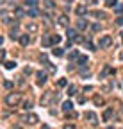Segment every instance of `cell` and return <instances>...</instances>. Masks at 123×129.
<instances>
[{"label":"cell","mask_w":123,"mask_h":129,"mask_svg":"<svg viewBox=\"0 0 123 129\" xmlns=\"http://www.w3.org/2000/svg\"><path fill=\"white\" fill-rule=\"evenodd\" d=\"M41 43H43V47H50V45H59V43H61V36H59V34L45 36L43 40H41Z\"/></svg>","instance_id":"cell-1"},{"label":"cell","mask_w":123,"mask_h":129,"mask_svg":"<svg viewBox=\"0 0 123 129\" xmlns=\"http://www.w3.org/2000/svg\"><path fill=\"white\" fill-rule=\"evenodd\" d=\"M5 102H7V106H16L20 102V95L18 93H9L5 97Z\"/></svg>","instance_id":"cell-2"},{"label":"cell","mask_w":123,"mask_h":129,"mask_svg":"<svg viewBox=\"0 0 123 129\" xmlns=\"http://www.w3.org/2000/svg\"><path fill=\"white\" fill-rule=\"evenodd\" d=\"M100 47H102V49H107V47H111V45H112V38L111 36H102V38H100Z\"/></svg>","instance_id":"cell-3"},{"label":"cell","mask_w":123,"mask_h":129,"mask_svg":"<svg viewBox=\"0 0 123 129\" xmlns=\"http://www.w3.org/2000/svg\"><path fill=\"white\" fill-rule=\"evenodd\" d=\"M84 118H86L88 122H91V124H96V115H95L93 111H88L86 115H84Z\"/></svg>","instance_id":"cell-4"},{"label":"cell","mask_w":123,"mask_h":129,"mask_svg":"<svg viewBox=\"0 0 123 129\" xmlns=\"http://www.w3.org/2000/svg\"><path fill=\"white\" fill-rule=\"evenodd\" d=\"M68 36H70L71 41H80V38L77 36V31H73V29H68Z\"/></svg>","instance_id":"cell-5"},{"label":"cell","mask_w":123,"mask_h":129,"mask_svg":"<svg viewBox=\"0 0 123 129\" xmlns=\"http://www.w3.org/2000/svg\"><path fill=\"white\" fill-rule=\"evenodd\" d=\"M25 122H27V124H29V126H34V124H36V122H37V117H36V115H34V113H30V115H29V117H27V118H25Z\"/></svg>","instance_id":"cell-6"},{"label":"cell","mask_w":123,"mask_h":129,"mask_svg":"<svg viewBox=\"0 0 123 129\" xmlns=\"http://www.w3.org/2000/svg\"><path fill=\"white\" fill-rule=\"evenodd\" d=\"M45 82H47V74L37 72V84H45Z\"/></svg>","instance_id":"cell-7"},{"label":"cell","mask_w":123,"mask_h":129,"mask_svg":"<svg viewBox=\"0 0 123 129\" xmlns=\"http://www.w3.org/2000/svg\"><path fill=\"white\" fill-rule=\"evenodd\" d=\"M2 20L5 24H11V22H14V16H11V14H7L5 11H2Z\"/></svg>","instance_id":"cell-8"},{"label":"cell","mask_w":123,"mask_h":129,"mask_svg":"<svg viewBox=\"0 0 123 129\" xmlns=\"http://www.w3.org/2000/svg\"><path fill=\"white\" fill-rule=\"evenodd\" d=\"M20 43L23 45V47H27V45L30 43V36H29V34H23V36H20Z\"/></svg>","instance_id":"cell-9"},{"label":"cell","mask_w":123,"mask_h":129,"mask_svg":"<svg viewBox=\"0 0 123 129\" xmlns=\"http://www.w3.org/2000/svg\"><path fill=\"white\" fill-rule=\"evenodd\" d=\"M27 31L29 32H37V31H39V27H37V24H29L27 25Z\"/></svg>","instance_id":"cell-10"},{"label":"cell","mask_w":123,"mask_h":129,"mask_svg":"<svg viewBox=\"0 0 123 129\" xmlns=\"http://www.w3.org/2000/svg\"><path fill=\"white\" fill-rule=\"evenodd\" d=\"M112 113H114V109H112V108L105 109V113H104V120H109V118L112 117Z\"/></svg>","instance_id":"cell-11"},{"label":"cell","mask_w":123,"mask_h":129,"mask_svg":"<svg viewBox=\"0 0 123 129\" xmlns=\"http://www.w3.org/2000/svg\"><path fill=\"white\" fill-rule=\"evenodd\" d=\"M75 13L79 14V16H82V14H86V7H84V5H77V9H75Z\"/></svg>","instance_id":"cell-12"},{"label":"cell","mask_w":123,"mask_h":129,"mask_svg":"<svg viewBox=\"0 0 123 129\" xmlns=\"http://www.w3.org/2000/svg\"><path fill=\"white\" fill-rule=\"evenodd\" d=\"M43 5L47 7V9H53V7H55L53 5V0H43Z\"/></svg>","instance_id":"cell-13"},{"label":"cell","mask_w":123,"mask_h":129,"mask_svg":"<svg viewBox=\"0 0 123 129\" xmlns=\"http://www.w3.org/2000/svg\"><path fill=\"white\" fill-rule=\"evenodd\" d=\"M59 25H63V27L68 25V16H66V14H63V16L59 18Z\"/></svg>","instance_id":"cell-14"},{"label":"cell","mask_w":123,"mask_h":129,"mask_svg":"<svg viewBox=\"0 0 123 129\" xmlns=\"http://www.w3.org/2000/svg\"><path fill=\"white\" fill-rule=\"evenodd\" d=\"M50 99H52V92H48L47 95L41 99V104H48V102H50Z\"/></svg>","instance_id":"cell-15"},{"label":"cell","mask_w":123,"mask_h":129,"mask_svg":"<svg viewBox=\"0 0 123 129\" xmlns=\"http://www.w3.org/2000/svg\"><path fill=\"white\" fill-rule=\"evenodd\" d=\"M52 54H53V56H57V57H61V56L64 54V52H63V49H59V47H55V49L52 50Z\"/></svg>","instance_id":"cell-16"},{"label":"cell","mask_w":123,"mask_h":129,"mask_svg":"<svg viewBox=\"0 0 123 129\" xmlns=\"http://www.w3.org/2000/svg\"><path fill=\"white\" fill-rule=\"evenodd\" d=\"M77 27H79L80 31H84V29L88 27V22H86V20H79V24H77Z\"/></svg>","instance_id":"cell-17"},{"label":"cell","mask_w":123,"mask_h":129,"mask_svg":"<svg viewBox=\"0 0 123 129\" xmlns=\"http://www.w3.org/2000/svg\"><path fill=\"white\" fill-rule=\"evenodd\" d=\"M4 66L7 68V70H13V68L16 66V63H14V61H5V63H4Z\"/></svg>","instance_id":"cell-18"},{"label":"cell","mask_w":123,"mask_h":129,"mask_svg":"<svg viewBox=\"0 0 123 129\" xmlns=\"http://www.w3.org/2000/svg\"><path fill=\"white\" fill-rule=\"evenodd\" d=\"M77 61H79V65L84 66V65L88 63V57H86V56H79V57H77Z\"/></svg>","instance_id":"cell-19"},{"label":"cell","mask_w":123,"mask_h":129,"mask_svg":"<svg viewBox=\"0 0 123 129\" xmlns=\"http://www.w3.org/2000/svg\"><path fill=\"white\" fill-rule=\"evenodd\" d=\"M71 108H73V104H71V102H70V101H66V102H64V104H63V109H64V111H70V109H71Z\"/></svg>","instance_id":"cell-20"},{"label":"cell","mask_w":123,"mask_h":129,"mask_svg":"<svg viewBox=\"0 0 123 129\" xmlns=\"http://www.w3.org/2000/svg\"><path fill=\"white\" fill-rule=\"evenodd\" d=\"M93 14H95L96 18H102V20H104V18H107V14H105V13H100V11H95Z\"/></svg>","instance_id":"cell-21"},{"label":"cell","mask_w":123,"mask_h":129,"mask_svg":"<svg viewBox=\"0 0 123 129\" xmlns=\"http://www.w3.org/2000/svg\"><path fill=\"white\" fill-rule=\"evenodd\" d=\"M75 92H77V86H70V88H68V95H75Z\"/></svg>","instance_id":"cell-22"},{"label":"cell","mask_w":123,"mask_h":129,"mask_svg":"<svg viewBox=\"0 0 123 129\" xmlns=\"http://www.w3.org/2000/svg\"><path fill=\"white\" fill-rule=\"evenodd\" d=\"M114 11H116L118 14H123V5H121V4H118L116 7H114Z\"/></svg>","instance_id":"cell-23"},{"label":"cell","mask_w":123,"mask_h":129,"mask_svg":"<svg viewBox=\"0 0 123 129\" xmlns=\"http://www.w3.org/2000/svg\"><path fill=\"white\" fill-rule=\"evenodd\" d=\"M57 84H59L61 88H64V86L68 84V81H66V79H59V81H57Z\"/></svg>","instance_id":"cell-24"},{"label":"cell","mask_w":123,"mask_h":129,"mask_svg":"<svg viewBox=\"0 0 123 129\" xmlns=\"http://www.w3.org/2000/svg\"><path fill=\"white\" fill-rule=\"evenodd\" d=\"M45 65H47V68H48L50 72H55V66H53L52 63H48V61H47V63H45Z\"/></svg>","instance_id":"cell-25"},{"label":"cell","mask_w":123,"mask_h":129,"mask_svg":"<svg viewBox=\"0 0 123 129\" xmlns=\"http://www.w3.org/2000/svg\"><path fill=\"white\" fill-rule=\"evenodd\" d=\"M29 14H30V16H37V14H39V11H37V9H30Z\"/></svg>","instance_id":"cell-26"},{"label":"cell","mask_w":123,"mask_h":129,"mask_svg":"<svg viewBox=\"0 0 123 129\" xmlns=\"http://www.w3.org/2000/svg\"><path fill=\"white\" fill-rule=\"evenodd\" d=\"M11 38H13V40H16V38H20V36H18V31H16V29H14V31H11Z\"/></svg>","instance_id":"cell-27"},{"label":"cell","mask_w":123,"mask_h":129,"mask_svg":"<svg viewBox=\"0 0 123 129\" xmlns=\"http://www.w3.org/2000/svg\"><path fill=\"white\" fill-rule=\"evenodd\" d=\"M116 4H118V0H107V5H109V7L116 5Z\"/></svg>","instance_id":"cell-28"},{"label":"cell","mask_w":123,"mask_h":129,"mask_svg":"<svg viewBox=\"0 0 123 129\" xmlns=\"http://www.w3.org/2000/svg\"><path fill=\"white\" fill-rule=\"evenodd\" d=\"M23 106H25V109H30V108H32V101H27Z\"/></svg>","instance_id":"cell-29"},{"label":"cell","mask_w":123,"mask_h":129,"mask_svg":"<svg viewBox=\"0 0 123 129\" xmlns=\"http://www.w3.org/2000/svg\"><path fill=\"white\" fill-rule=\"evenodd\" d=\"M95 104H96V106H100V104H104V101H102L100 97H95Z\"/></svg>","instance_id":"cell-30"},{"label":"cell","mask_w":123,"mask_h":129,"mask_svg":"<svg viewBox=\"0 0 123 129\" xmlns=\"http://www.w3.org/2000/svg\"><path fill=\"white\" fill-rule=\"evenodd\" d=\"M4 86H5V88H13V81H5Z\"/></svg>","instance_id":"cell-31"},{"label":"cell","mask_w":123,"mask_h":129,"mask_svg":"<svg viewBox=\"0 0 123 129\" xmlns=\"http://www.w3.org/2000/svg\"><path fill=\"white\" fill-rule=\"evenodd\" d=\"M70 57H71V59H75V57H79V52H77V50H73L71 54H70Z\"/></svg>","instance_id":"cell-32"},{"label":"cell","mask_w":123,"mask_h":129,"mask_svg":"<svg viewBox=\"0 0 123 129\" xmlns=\"http://www.w3.org/2000/svg\"><path fill=\"white\" fill-rule=\"evenodd\" d=\"M16 14H18V16H23L25 11H23V9H16Z\"/></svg>","instance_id":"cell-33"},{"label":"cell","mask_w":123,"mask_h":129,"mask_svg":"<svg viewBox=\"0 0 123 129\" xmlns=\"http://www.w3.org/2000/svg\"><path fill=\"white\" fill-rule=\"evenodd\" d=\"M86 47H88L89 50H93V49H95V45H93V43H89V41H88V43H86Z\"/></svg>","instance_id":"cell-34"},{"label":"cell","mask_w":123,"mask_h":129,"mask_svg":"<svg viewBox=\"0 0 123 129\" xmlns=\"http://www.w3.org/2000/svg\"><path fill=\"white\" fill-rule=\"evenodd\" d=\"M27 4H29V5H36L37 0H27Z\"/></svg>","instance_id":"cell-35"},{"label":"cell","mask_w":123,"mask_h":129,"mask_svg":"<svg viewBox=\"0 0 123 129\" xmlns=\"http://www.w3.org/2000/svg\"><path fill=\"white\" fill-rule=\"evenodd\" d=\"M0 59H2V61L5 59V50H2V52H0Z\"/></svg>","instance_id":"cell-36"},{"label":"cell","mask_w":123,"mask_h":129,"mask_svg":"<svg viewBox=\"0 0 123 129\" xmlns=\"http://www.w3.org/2000/svg\"><path fill=\"white\" fill-rule=\"evenodd\" d=\"M93 31H100V24H95L93 25Z\"/></svg>","instance_id":"cell-37"},{"label":"cell","mask_w":123,"mask_h":129,"mask_svg":"<svg viewBox=\"0 0 123 129\" xmlns=\"http://www.w3.org/2000/svg\"><path fill=\"white\" fill-rule=\"evenodd\" d=\"M116 22H118V25H123V16H120V18H118Z\"/></svg>","instance_id":"cell-38"},{"label":"cell","mask_w":123,"mask_h":129,"mask_svg":"<svg viewBox=\"0 0 123 129\" xmlns=\"http://www.w3.org/2000/svg\"><path fill=\"white\" fill-rule=\"evenodd\" d=\"M64 2H68V4H70V2H73V0H64Z\"/></svg>","instance_id":"cell-39"}]
</instances>
